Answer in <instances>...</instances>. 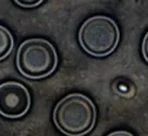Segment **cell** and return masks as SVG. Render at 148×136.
Here are the masks:
<instances>
[{"mask_svg": "<svg viewBox=\"0 0 148 136\" xmlns=\"http://www.w3.org/2000/svg\"><path fill=\"white\" fill-rule=\"evenodd\" d=\"M13 45L14 40L11 33L0 25V61L11 53L13 50Z\"/></svg>", "mask_w": 148, "mask_h": 136, "instance_id": "5b68a950", "label": "cell"}, {"mask_svg": "<svg viewBox=\"0 0 148 136\" xmlns=\"http://www.w3.org/2000/svg\"><path fill=\"white\" fill-rule=\"evenodd\" d=\"M107 136H134L132 133L126 131H116V132H112L110 134H108Z\"/></svg>", "mask_w": 148, "mask_h": 136, "instance_id": "ba28073f", "label": "cell"}, {"mask_svg": "<svg viewBox=\"0 0 148 136\" xmlns=\"http://www.w3.org/2000/svg\"><path fill=\"white\" fill-rule=\"evenodd\" d=\"M18 5L23 7V8H33V7H36V5H40L42 1V0H37V1H15Z\"/></svg>", "mask_w": 148, "mask_h": 136, "instance_id": "8992f818", "label": "cell"}, {"mask_svg": "<svg viewBox=\"0 0 148 136\" xmlns=\"http://www.w3.org/2000/svg\"><path fill=\"white\" fill-rule=\"evenodd\" d=\"M120 39V31L112 19L96 15L86 20L79 32L81 46L88 55L105 57L116 48Z\"/></svg>", "mask_w": 148, "mask_h": 136, "instance_id": "3957f363", "label": "cell"}, {"mask_svg": "<svg viewBox=\"0 0 148 136\" xmlns=\"http://www.w3.org/2000/svg\"><path fill=\"white\" fill-rule=\"evenodd\" d=\"M58 64L55 47L42 38H32L21 44L16 53V66L20 73L32 80L50 75Z\"/></svg>", "mask_w": 148, "mask_h": 136, "instance_id": "7a4b0ae2", "label": "cell"}, {"mask_svg": "<svg viewBox=\"0 0 148 136\" xmlns=\"http://www.w3.org/2000/svg\"><path fill=\"white\" fill-rule=\"evenodd\" d=\"M142 51H143V56L145 60L148 62V32L146 33L145 37L143 39V44H142Z\"/></svg>", "mask_w": 148, "mask_h": 136, "instance_id": "52a82bcc", "label": "cell"}, {"mask_svg": "<svg viewBox=\"0 0 148 136\" xmlns=\"http://www.w3.org/2000/svg\"><path fill=\"white\" fill-rule=\"evenodd\" d=\"M31 106L27 88L18 82H5L0 85V114L10 119L25 115Z\"/></svg>", "mask_w": 148, "mask_h": 136, "instance_id": "277c9868", "label": "cell"}, {"mask_svg": "<svg viewBox=\"0 0 148 136\" xmlns=\"http://www.w3.org/2000/svg\"><path fill=\"white\" fill-rule=\"evenodd\" d=\"M53 122L65 135L83 136L92 131L95 125V105L82 94L68 95L56 106Z\"/></svg>", "mask_w": 148, "mask_h": 136, "instance_id": "6da1fadb", "label": "cell"}]
</instances>
